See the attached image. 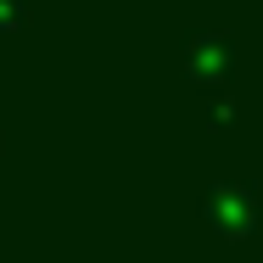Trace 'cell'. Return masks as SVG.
I'll list each match as a JSON object with an SVG mask.
<instances>
[{"mask_svg": "<svg viewBox=\"0 0 263 263\" xmlns=\"http://www.w3.org/2000/svg\"><path fill=\"white\" fill-rule=\"evenodd\" d=\"M230 56H235V45L224 34H196L191 40V62L196 67H230Z\"/></svg>", "mask_w": 263, "mask_h": 263, "instance_id": "cell-1", "label": "cell"}]
</instances>
